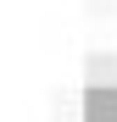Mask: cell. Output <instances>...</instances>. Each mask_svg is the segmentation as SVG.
Returning a JSON list of instances; mask_svg holds the SVG:
<instances>
[{
    "mask_svg": "<svg viewBox=\"0 0 117 122\" xmlns=\"http://www.w3.org/2000/svg\"><path fill=\"white\" fill-rule=\"evenodd\" d=\"M89 83H117V56H95L89 61Z\"/></svg>",
    "mask_w": 117,
    "mask_h": 122,
    "instance_id": "6da1fadb",
    "label": "cell"
}]
</instances>
